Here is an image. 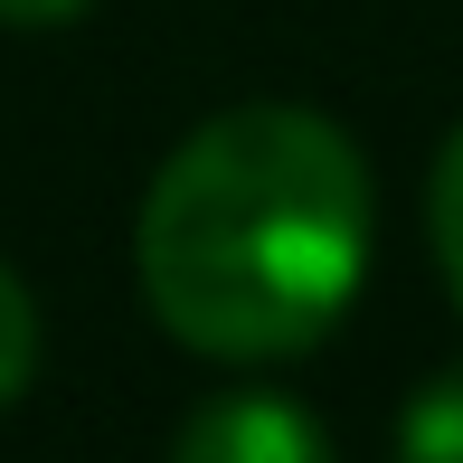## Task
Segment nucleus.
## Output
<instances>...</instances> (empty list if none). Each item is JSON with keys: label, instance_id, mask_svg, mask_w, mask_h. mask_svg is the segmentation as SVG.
<instances>
[{"label": "nucleus", "instance_id": "obj_1", "mask_svg": "<svg viewBox=\"0 0 463 463\" xmlns=\"http://www.w3.org/2000/svg\"><path fill=\"white\" fill-rule=\"evenodd\" d=\"M133 256L171 341L208 360H293L360 293L369 171L341 123L237 104L161 161Z\"/></svg>", "mask_w": 463, "mask_h": 463}, {"label": "nucleus", "instance_id": "obj_2", "mask_svg": "<svg viewBox=\"0 0 463 463\" xmlns=\"http://www.w3.org/2000/svg\"><path fill=\"white\" fill-rule=\"evenodd\" d=\"M171 463H331V445H322V426H312L293 397L246 388V397H218V407L189 416Z\"/></svg>", "mask_w": 463, "mask_h": 463}, {"label": "nucleus", "instance_id": "obj_3", "mask_svg": "<svg viewBox=\"0 0 463 463\" xmlns=\"http://www.w3.org/2000/svg\"><path fill=\"white\" fill-rule=\"evenodd\" d=\"M397 463H463V369L426 378L397 416Z\"/></svg>", "mask_w": 463, "mask_h": 463}, {"label": "nucleus", "instance_id": "obj_4", "mask_svg": "<svg viewBox=\"0 0 463 463\" xmlns=\"http://www.w3.org/2000/svg\"><path fill=\"white\" fill-rule=\"evenodd\" d=\"M29 369H38V303H29V284L0 265V407L29 388Z\"/></svg>", "mask_w": 463, "mask_h": 463}, {"label": "nucleus", "instance_id": "obj_5", "mask_svg": "<svg viewBox=\"0 0 463 463\" xmlns=\"http://www.w3.org/2000/svg\"><path fill=\"white\" fill-rule=\"evenodd\" d=\"M426 218H435V265H445V284H454V303H463V133L445 142V161H435Z\"/></svg>", "mask_w": 463, "mask_h": 463}, {"label": "nucleus", "instance_id": "obj_6", "mask_svg": "<svg viewBox=\"0 0 463 463\" xmlns=\"http://www.w3.org/2000/svg\"><path fill=\"white\" fill-rule=\"evenodd\" d=\"M86 0H0V19L10 29H57V19H76Z\"/></svg>", "mask_w": 463, "mask_h": 463}]
</instances>
